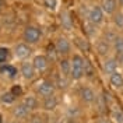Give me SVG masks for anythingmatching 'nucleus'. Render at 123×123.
Instances as JSON below:
<instances>
[{"mask_svg": "<svg viewBox=\"0 0 123 123\" xmlns=\"http://www.w3.org/2000/svg\"><path fill=\"white\" fill-rule=\"evenodd\" d=\"M84 30H85L87 35H88L90 38H94L95 34H97V25H94V24H91L90 21H87V23L84 24Z\"/></svg>", "mask_w": 123, "mask_h": 123, "instance_id": "nucleus-23", "label": "nucleus"}, {"mask_svg": "<svg viewBox=\"0 0 123 123\" xmlns=\"http://www.w3.org/2000/svg\"><path fill=\"white\" fill-rule=\"evenodd\" d=\"M55 90H56V85H55V81L52 80H42L41 83L37 87V94L42 98H46V97H50V95H55Z\"/></svg>", "mask_w": 123, "mask_h": 123, "instance_id": "nucleus-3", "label": "nucleus"}, {"mask_svg": "<svg viewBox=\"0 0 123 123\" xmlns=\"http://www.w3.org/2000/svg\"><path fill=\"white\" fill-rule=\"evenodd\" d=\"M20 73H21V76L25 78V80H34V77L37 76V71L34 69V66H32V62H24L21 63V66H20Z\"/></svg>", "mask_w": 123, "mask_h": 123, "instance_id": "nucleus-8", "label": "nucleus"}, {"mask_svg": "<svg viewBox=\"0 0 123 123\" xmlns=\"http://www.w3.org/2000/svg\"><path fill=\"white\" fill-rule=\"evenodd\" d=\"M101 8L104 11V14H115L117 10V1L116 0H102Z\"/></svg>", "mask_w": 123, "mask_h": 123, "instance_id": "nucleus-12", "label": "nucleus"}, {"mask_svg": "<svg viewBox=\"0 0 123 123\" xmlns=\"http://www.w3.org/2000/svg\"><path fill=\"white\" fill-rule=\"evenodd\" d=\"M31 55H32V49H31V45L25 43V42H21V43H17L14 46V56L20 60H25L28 59Z\"/></svg>", "mask_w": 123, "mask_h": 123, "instance_id": "nucleus-5", "label": "nucleus"}, {"mask_svg": "<svg viewBox=\"0 0 123 123\" xmlns=\"http://www.w3.org/2000/svg\"><path fill=\"white\" fill-rule=\"evenodd\" d=\"M10 92L14 95L15 98H18V97H21V95H23V88H21L20 85H14V87L10 90Z\"/></svg>", "mask_w": 123, "mask_h": 123, "instance_id": "nucleus-30", "label": "nucleus"}, {"mask_svg": "<svg viewBox=\"0 0 123 123\" xmlns=\"http://www.w3.org/2000/svg\"><path fill=\"white\" fill-rule=\"evenodd\" d=\"M57 52H56V48L55 45H49L48 46V53H46V57H48V60L49 62H55L57 60Z\"/></svg>", "mask_w": 123, "mask_h": 123, "instance_id": "nucleus-24", "label": "nucleus"}, {"mask_svg": "<svg viewBox=\"0 0 123 123\" xmlns=\"http://www.w3.org/2000/svg\"><path fill=\"white\" fill-rule=\"evenodd\" d=\"M30 123H43V120L41 116H32L30 119Z\"/></svg>", "mask_w": 123, "mask_h": 123, "instance_id": "nucleus-31", "label": "nucleus"}, {"mask_svg": "<svg viewBox=\"0 0 123 123\" xmlns=\"http://www.w3.org/2000/svg\"><path fill=\"white\" fill-rule=\"evenodd\" d=\"M104 11L99 6H94L88 10V14H87V21H90L94 25H99L104 23Z\"/></svg>", "mask_w": 123, "mask_h": 123, "instance_id": "nucleus-4", "label": "nucleus"}, {"mask_svg": "<svg viewBox=\"0 0 123 123\" xmlns=\"http://www.w3.org/2000/svg\"><path fill=\"white\" fill-rule=\"evenodd\" d=\"M57 98H56V95H50V97H46L43 98L42 101V108L48 111V112H50V111H55L56 108H57Z\"/></svg>", "mask_w": 123, "mask_h": 123, "instance_id": "nucleus-14", "label": "nucleus"}, {"mask_svg": "<svg viewBox=\"0 0 123 123\" xmlns=\"http://www.w3.org/2000/svg\"><path fill=\"white\" fill-rule=\"evenodd\" d=\"M111 49H112V45L106 42L105 39H99L98 42H97V52L101 55V56H106L109 52H111Z\"/></svg>", "mask_w": 123, "mask_h": 123, "instance_id": "nucleus-16", "label": "nucleus"}, {"mask_svg": "<svg viewBox=\"0 0 123 123\" xmlns=\"http://www.w3.org/2000/svg\"><path fill=\"white\" fill-rule=\"evenodd\" d=\"M0 73L4 74V76H7L8 78H14L17 76V69H15L14 66H11V64H3L0 67Z\"/></svg>", "mask_w": 123, "mask_h": 123, "instance_id": "nucleus-19", "label": "nucleus"}, {"mask_svg": "<svg viewBox=\"0 0 123 123\" xmlns=\"http://www.w3.org/2000/svg\"><path fill=\"white\" fill-rule=\"evenodd\" d=\"M15 99H17V98H15V97L10 91L4 92V94L1 95V102H3V104H7V105H10V104H14Z\"/></svg>", "mask_w": 123, "mask_h": 123, "instance_id": "nucleus-25", "label": "nucleus"}, {"mask_svg": "<svg viewBox=\"0 0 123 123\" xmlns=\"http://www.w3.org/2000/svg\"><path fill=\"white\" fill-rule=\"evenodd\" d=\"M23 104L30 109V112H34V111H37L39 108V101L35 95H27V97H24Z\"/></svg>", "mask_w": 123, "mask_h": 123, "instance_id": "nucleus-13", "label": "nucleus"}, {"mask_svg": "<svg viewBox=\"0 0 123 123\" xmlns=\"http://www.w3.org/2000/svg\"><path fill=\"white\" fill-rule=\"evenodd\" d=\"M8 123H20V122H17V120H13V122H8Z\"/></svg>", "mask_w": 123, "mask_h": 123, "instance_id": "nucleus-37", "label": "nucleus"}, {"mask_svg": "<svg viewBox=\"0 0 123 123\" xmlns=\"http://www.w3.org/2000/svg\"><path fill=\"white\" fill-rule=\"evenodd\" d=\"M70 63H71V70L69 77L74 81L81 80L85 76V59L80 55H73Z\"/></svg>", "mask_w": 123, "mask_h": 123, "instance_id": "nucleus-1", "label": "nucleus"}, {"mask_svg": "<svg viewBox=\"0 0 123 123\" xmlns=\"http://www.w3.org/2000/svg\"><path fill=\"white\" fill-rule=\"evenodd\" d=\"M55 48H56V52H57L59 56H67L70 53V49H71L70 42L64 37H59V38L56 39Z\"/></svg>", "mask_w": 123, "mask_h": 123, "instance_id": "nucleus-7", "label": "nucleus"}, {"mask_svg": "<svg viewBox=\"0 0 123 123\" xmlns=\"http://www.w3.org/2000/svg\"><path fill=\"white\" fill-rule=\"evenodd\" d=\"M1 7H3V1L0 0V11H1Z\"/></svg>", "mask_w": 123, "mask_h": 123, "instance_id": "nucleus-34", "label": "nucleus"}, {"mask_svg": "<svg viewBox=\"0 0 123 123\" xmlns=\"http://www.w3.org/2000/svg\"><path fill=\"white\" fill-rule=\"evenodd\" d=\"M60 24L62 27L67 31H70L73 28V18L70 17V14L67 11H62L60 13Z\"/></svg>", "mask_w": 123, "mask_h": 123, "instance_id": "nucleus-17", "label": "nucleus"}, {"mask_svg": "<svg viewBox=\"0 0 123 123\" xmlns=\"http://www.w3.org/2000/svg\"><path fill=\"white\" fill-rule=\"evenodd\" d=\"M59 67H60V74L64 77H69L70 76V70H71V63H70L69 59H62L59 62Z\"/></svg>", "mask_w": 123, "mask_h": 123, "instance_id": "nucleus-18", "label": "nucleus"}, {"mask_svg": "<svg viewBox=\"0 0 123 123\" xmlns=\"http://www.w3.org/2000/svg\"><path fill=\"white\" fill-rule=\"evenodd\" d=\"M112 21H113V24H115V27H117V28H123V13H120V11L115 13V14H113V18H112Z\"/></svg>", "mask_w": 123, "mask_h": 123, "instance_id": "nucleus-26", "label": "nucleus"}, {"mask_svg": "<svg viewBox=\"0 0 123 123\" xmlns=\"http://www.w3.org/2000/svg\"><path fill=\"white\" fill-rule=\"evenodd\" d=\"M116 1L119 3V6H122V7H123V0H116Z\"/></svg>", "mask_w": 123, "mask_h": 123, "instance_id": "nucleus-33", "label": "nucleus"}, {"mask_svg": "<svg viewBox=\"0 0 123 123\" xmlns=\"http://www.w3.org/2000/svg\"><path fill=\"white\" fill-rule=\"evenodd\" d=\"M64 123H77L76 119H71V117H67L66 120H64Z\"/></svg>", "mask_w": 123, "mask_h": 123, "instance_id": "nucleus-32", "label": "nucleus"}, {"mask_svg": "<svg viewBox=\"0 0 123 123\" xmlns=\"http://www.w3.org/2000/svg\"><path fill=\"white\" fill-rule=\"evenodd\" d=\"M0 123H3V117H1V115H0Z\"/></svg>", "mask_w": 123, "mask_h": 123, "instance_id": "nucleus-35", "label": "nucleus"}, {"mask_svg": "<svg viewBox=\"0 0 123 123\" xmlns=\"http://www.w3.org/2000/svg\"><path fill=\"white\" fill-rule=\"evenodd\" d=\"M109 83L113 88H123V74L119 71H115L109 76Z\"/></svg>", "mask_w": 123, "mask_h": 123, "instance_id": "nucleus-15", "label": "nucleus"}, {"mask_svg": "<svg viewBox=\"0 0 123 123\" xmlns=\"http://www.w3.org/2000/svg\"><path fill=\"white\" fill-rule=\"evenodd\" d=\"M112 49L115 50L116 56L123 55V38L122 37H117V38H116V41L112 43Z\"/></svg>", "mask_w": 123, "mask_h": 123, "instance_id": "nucleus-21", "label": "nucleus"}, {"mask_svg": "<svg viewBox=\"0 0 123 123\" xmlns=\"http://www.w3.org/2000/svg\"><path fill=\"white\" fill-rule=\"evenodd\" d=\"M111 117L115 123H123V111L119 106H115L111 112Z\"/></svg>", "mask_w": 123, "mask_h": 123, "instance_id": "nucleus-20", "label": "nucleus"}, {"mask_svg": "<svg viewBox=\"0 0 123 123\" xmlns=\"http://www.w3.org/2000/svg\"><path fill=\"white\" fill-rule=\"evenodd\" d=\"M76 43L80 46V49H83V50H88V49H90V46H88V42H87L85 39L77 38V39H76Z\"/></svg>", "mask_w": 123, "mask_h": 123, "instance_id": "nucleus-28", "label": "nucleus"}, {"mask_svg": "<svg viewBox=\"0 0 123 123\" xmlns=\"http://www.w3.org/2000/svg\"><path fill=\"white\" fill-rule=\"evenodd\" d=\"M43 4L49 10H55V8L57 7V0H43Z\"/></svg>", "mask_w": 123, "mask_h": 123, "instance_id": "nucleus-29", "label": "nucleus"}, {"mask_svg": "<svg viewBox=\"0 0 123 123\" xmlns=\"http://www.w3.org/2000/svg\"><path fill=\"white\" fill-rule=\"evenodd\" d=\"M42 38V30L39 27L35 25H28L25 27V30L23 32V39L25 41V43L28 45H37Z\"/></svg>", "mask_w": 123, "mask_h": 123, "instance_id": "nucleus-2", "label": "nucleus"}, {"mask_svg": "<svg viewBox=\"0 0 123 123\" xmlns=\"http://www.w3.org/2000/svg\"><path fill=\"white\" fill-rule=\"evenodd\" d=\"M32 66H34V69H35V71H37L38 74H42V73H45L46 70H48V67H49V60H48V57L43 56V55H38V56L34 57Z\"/></svg>", "mask_w": 123, "mask_h": 123, "instance_id": "nucleus-6", "label": "nucleus"}, {"mask_svg": "<svg viewBox=\"0 0 123 123\" xmlns=\"http://www.w3.org/2000/svg\"><path fill=\"white\" fill-rule=\"evenodd\" d=\"M99 123H109L108 120H102V122H99Z\"/></svg>", "mask_w": 123, "mask_h": 123, "instance_id": "nucleus-36", "label": "nucleus"}, {"mask_svg": "<svg viewBox=\"0 0 123 123\" xmlns=\"http://www.w3.org/2000/svg\"><path fill=\"white\" fill-rule=\"evenodd\" d=\"M97 98V95H95V92L92 88L90 87H83L81 90H80V99L83 101L84 104H92L94 101Z\"/></svg>", "mask_w": 123, "mask_h": 123, "instance_id": "nucleus-10", "label": "nucleus"}, {"mask_svg": "<svg viewBox=\"0 0 123 123\" xmlns=\"http://www.w3.org/2000/svg\"><path fill=\"white\" fill-rule=\"evenodd\" d=\"M8 56H10V50L7 48H0V66H3L7 62Z\"/></svg>", "mask_w": 123, "mask_h": 123, "instance_id": "nucleus-27", "label": "nucleus"}, {"mask_svg": "<svg viewBox=\"0 0 123 123\" xmlns=\"http://www.w3.org/2000/svg\"><path fill=\"white\" fill-rule=\"evenodd\" d=\"M11 113L14 116L15 119H18V120H23V119H27V117H30L31 112L30 109L24 105L23 102H20V104H17L14 108H13V111H11Z\"/></svg>", "mask_w": 123, "mask_h": 123, "instance_id": "nucleus-9", "label": "nucleus"}, {"mask_svg": "<svg viewBox=\"0 0 123 123\" xmlns=\"http://www.w3.org/2000/svg\"><path fill=\"white\" fill-rule=\"evenodd\" d=\"M55 85H57V87H59L60 90H66V88H67V85H69L67 77H64V76H62V74H59V76L56 77Z\"/></svg>", "mask_w": 123, "mask_h": 123, "instance_id": "nucleus-22", "label": "nucleus"}, {"mask_svg": "<svg viewBox=\"0 0 123 123\" xmlns=\"http://www.w3.org/2000/svg\"><path fill=\"white\" fill-rule=\"evenodd\" d=\"M117 62H116L115 57H108L106 60L102 63V71L108 74V76H111V74H113L115 71H117Z\"/></svg>", "mask_w": 123, "mask_h": 123, "instance_id": "nucleus-11", "label": "nucleus"}]
</instances>
